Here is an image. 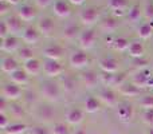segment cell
Returning a JSON list of instances; mask_svg holds the SVG:
<instances>
[{"mask_svg": "<svg viewBox=\"0 0 153 134\" xmlns=\"http://www.w3.org/2000/svg\"><path fill=\"white\" fill-rule=\"evenodd\" d=\"M24 93L23 90L20 89V86L12 83V82H8V83H4L1 87V97H4L5 99H8L10 102H16L20 98H23Z\"/></svg>", "mask_w": 153, "mask_h": 134, "instance_id": "cell-2", "label": "cell"}, {"mask_svg": "<svg viewBox=\"0 0 153 134\" xmlns=\"http://www.w3.org/2000/svg\"><path fill=\"white\" fill-rule=\"evenodd\" d=\"M5 23H7L11 35H13V36H15V35H22V34H23V31H24L23 21H22V19L19 18L18 15L8 18L7 20H5Z\"/></svg>", "mask_w": 153, "mask_h": 134, "instance_id": "cell-14", "label": "cell"}, {"mask_svg": "<svg viewBox=\"0 0 153 134\" xmlns=\"http://www.w3.org/2000/svg\"><path fill=\"white\" fill-rule=\"evenodd\" d=\"M10 125H11V122H10V119H8L7 113H0V127H1L3 132H4Z\"/></svg>", "mask_w": 153, "mask_h": 134, "instance_id": "cell-42", "label": "cell"}, {"mask_svg": "<svg viewBox=\"0 0 153 134\" xmlns=\"http://www.w3.org/2000/svg\"><path fill=\"white\" fill-rule=\"evenodd\" d=\"M54 1H55V0H35L36 5H38V7H40V8H46V7H48V5L53 4Z\"/></svg>", "mask_w": 153, "mask_h": 134, "instance_id": "cell-48", "label": "cell"}, {"mask_svg": "<svg viewBox=\"0 0 153 134\" xmlns=\"http://www.w3.org/2000/svg\"><path fill=\"white\" fill-rule=\"evenodd\" d=\"M10 10H11V4H8L7 1H3V0H0V15H1V16L7 15Z\"/></svg>", "mask_w": 153, "mask_h": 134, "instance_id": "cell-46", "label": "cell"}, {"mask_svg": "<svg viewBox=\"0 0 153 134\" xmlns=\"http://www.w3.org/2000/svg\"><path fill=\"white\" fill-rule=\"evenodd\" d=\"M98 67L102 73H110L116 74L118 71V62L114 58H102L98 61Z\"/></svg>", "mask_w": 153, "mask_h": 134, "instance_id": "cell-17", "label": "cell"}, {"mask_svg": "<svg viewBox=\"0 0 153 134\" xmlns=\"http://www.w3.org/2000/svg\"><path fill=\"white\" fill-rule=\"evenodd\" d=\"M36 28H38V31L40 32V35L48 38L55 31V24H54V20L51 18H42L38 21Z\"/></svg>", "mask_w": 153, "mask_h": 134, "instance_id": "cell-8", "label": "cell"}, {"mask_svg": "<svg viewBox=\"0 0 153 134\" xmlns=\"http://www.w3.org/2000/svg\"><path fill=\"white\" fill-rule=\"evenodd\" d=\"M43 73L48 78H55L59 76L63 73V66L61 64L59 61H50V59H45L43 61Z\"/></svg>", "mask_w": 153, "mask_h": 134, "instance_id": "cell-6", "label": "cell"}, {"mask_svg": "<svg viewBox=\"0 0 153 134\" xmlns=\"http://www.w3.org/2000/svg\"><path fill=\"white\" fill-rule=\"evenodd\" d=\"M118 93L124 97H137V95L141 94V89L137 87L136 84H133L132 82L130 83H124L121 87L118 89Z\"/></svg>", "mask_w": 153, "mask_h": 134, "instance_id": "cell-25", "label": "cell"}, {"mask_svg": "<svg viewBox=\"0 0 153 134\" xmlns=\"http://www.w3.org/2000/svg\"><path fill=\"white\" fill-rule=\"evenodd\" d=\"M143 121H144V124L152 126V125H153V110H145V111H144Z\"/></svg>", "mask_w": 153, "mask_h": 134, "instance_id": "cell-43", "label": "cell"}, {"mask_svg": "<svg viewBox=\"0 0 153 134\" xmlns=\"http://www.w3.org/2000/svg\"><path fill=\"white\" fill-rule=\"evenodd\" d=\"M129 44H130V42L126 39V38H124V36L114 38V39L111 40V46L114 47V50L120 51V53H122V51H128Z\"/></svg>", "mask_w": 153, "mask_h": 134, "instance_id": "cell-34", "label": "cell"}, {"mask_svg": "<svg viewBox=\"0 0 153 134\" xmlns=\"http://www.w3.org/2000/svg\"><path fill=\"white\" fill-rule=\"evenodd\" d=\"M146 134H153V129H149L148 132H146Z\"/></svg>", "mask_w": 153, "mask_h": 134, "instance_id": "cell-54", "label": "cell"}, {"mask_svg": "<svg viewBox=\"0 0 153 134\" xmlns=\"http://www.w3.org/2000/svg\"><path fill=\"white\" fill-rule=\"evenodd\" d=\"M8 103H11L8 99H5L4 97L0 98V113H5L7 111V105Z\"/></svg>", "mask_w": 153, "mask_h": 134, "instance_id": "cell-49", "label": "cell"}, {"mask_svg": "<svg viewBox=\"0 0 153 134\" xmlns=\"http://www.w3.org/2000/svg\"><path fill=\"white\" fill-rule=\"evenodd\" d=\"M54 115H55V110L50 105H42L36 109V117L40 121L48 122L54 118Z\"/></svg>", "mask_w": 153, "mask_h": 134, "instance_id": "cell-24", "label": "cell"}, {"mask_svg": "<svg viewBox=\"0 0 153 134\" xmlns=\"http://www.w3.org/2000/svg\"><path fill=\"white\" fill-rule=\"evenodd\" d=\"M113 78H114V74H110V73H101L100 74V81L102 82L105 86H111Z\"/></svg>", "mask_w": 153, "mask_h": 134, "instance_id": "cell-40", "label": "cell"}, {"mask_svg": "<svg viewBox=\"0 0 153 134\" xmlns=\"http://www.w3.org/2000/svg\"><path fill=\"white\" fill-rule=\"evenodd\" d=\"M40 94L45 99L50 102H56L61 99L62 95V86L58 82L54 81H46L40 84Z\"/></svg>", "mask_w": 153, "mask_h": 134, "instance_id": "cell-1", "label": "cell"}, {"mask_svg": "<svg viewBox=\"0 0 153 134\" xmlns=\"http://www.w3.org/2000/svg\"><path fill=\"white\" fill-rule=\"evenodd\" d=\"M146 64H148V61H146V59H144V58H141V59H134V66H136V67L144 68V67H146ZM144 70H145V68H144Z\"/></svg>", "mask_w": 153, "mask_h": 134, "instance_id": "cell-50", "label": "cell"}, {"mask_svg": "<svg viewBox=\"0 0 153 134\" xmlns=\"http://www.w3.org/2000/svg\"><path fill=\"white\" fill-rule=\"evenodd\" d=\"M95 42H97V32L93 28H86L82 31L78 36V43L83 50H90L94 47Z\"/></svg>", "mask_w": 153, "mask_h": 134, "instance_id": "cell-5", "label": "cell"}, {"mask_svg": "<svg viewBox=\"0 0 153 134\" xmlns=\"http://www.w3.org/2000/svg\"><path fill=\"white\" fill-rule=\"evenodd\" d=\"M53 11L58 18H67L71 15V7L67 0H55L53 3Z\"/></svg>", "mask_w": 153, "mask_h": 134, "instance_id": "cell-10", "label": "cell"}, {"mask_svg": "<svg viewBox=\"0 0 153 134\" xmlns=\"http://www.w3.org/2000/svg\"><path fill=\"white\" fill-rule=\"evenodd\" d=\"M152 76L153 75L149 70H140L136 75H133L132 83L136 84L137 87H140V89H143V87H148V82Z\"/></svg>", "mask_w": 153, "mask_h": 134, "instance_id": "cell-16", "label": "cell"}, {"mask_svg": "<svg viewBox=\"0 0 153 134\" xmlns=\"http://www.w3.org/2000/svg\"><path fill=\"white\" fill-rule=\"evenodd\" d=\"M117 117L121 122H129L133 119L134 117V109L132 105L129 103H124V105H120L117 109Z\"/></svg>", "mask_w": 153, "mask_h": 134, "instance_id": "cell-15", "label": "cell"}, {"mask_svg": "<svg viewBox=\"0 0 153 134\" xmlns=\"http://www.w3.org/2000/svg\"><path fill=\"white\" fill-rule=\"evenodd\" d=\"M91 134H94V133H91Z\"/></svg>", "mask_w": 153, "mask_h": 134, "instance_id": "cell-55", "label": "cell"}, {"mask_svg": "<svg viewBox=\"0 0 153 134\" xmlns=\"http://www.w3.org/2000/svg\"><path fill=\"white\" fill-rule=\"evenodd\" d=\"M143 13H144V8H141L138 4H133L132 7L128 10V12L125 16H126L128 21L136 23V21H138L141 18H143Z\"/></svg>", "mask_w": 153, "mask_h": 134, "instance_id": "cell-28", "label": "cell"}, {"mask_svg": "<svg viewBox=\"0 0 153 134\" xmlns=\"http://www.w3.org/2000/svg\"><path fill=\"white\" fill-rule=\"evenodd\" d=\"M144 16L146 19H152L153 20V3L148 1L145 4V7H144Z\"/></svg>", "mask_w": 153, "mask_h": 134, "instance_id": "cell-45", "label": "cell"}, {"mask_svg": "<svg viewBox=\"0 0 153 134\" xmlns=\"http://www.w3.org/2000/svg\"><path fill=\"white\" fill-rule=\"evenodd\" d=\"M23 68L28 75L35 76V75H38L40 71H43V63H40V61H38V59L35 58V59H32V61L24 63Z\"/></svg>", "mask_w": 153, "mask_h": 134, "instance_id": "cell-27", "label": "cell"}, {"mask_svg": "<svg viewBox=\"0 0 153 134\" xmlns=\"http://www.w3.org/2000/svg\"><path fill=\"white\" fill-rule=\"evenodd\" d=\"M3 1H7L8 4H11V5H16L19 1H20V0H3Z\"/></svg>", "mask_w": 153, "mask_h": 134, "instance_id": "cell-52", "label": "cell"}, {"mask_svg": "<svg viewBox=\"0 0 153 134\" xmlns=\"http://www.w3.org/2000/svg\"><path fill=\"white\" fill-rule=\"evenodd\" d=\"M140 106L144 110H153V95H144L140 99Z\"/></svg>", "mask_w": 153, "mask_h": 134, "instance_id": "cell-37", "label": "cell"}, {"mask_svg": "<svg viewBox=\"0 0 153 134\" xmlns=\"http://www.w3.org/2000/svg\"><path fill=\"white\" fill-rule=\"evenodd\" d=\"M100 27L102 31L108 32V34H111V32L117 31V28L120 27V21L117 18L114 16H109V18H105L102 21H100Z\"/></svg>", "mask_w": 153, "mask_h": 134, "instance_id": "cell-22", "label": "cell"}, {"mask_svg": "<svg viewBox=\"0 0 153 134\" xmlns=\"http://www.w3.org/2000/svg\"><path fill=\"white\" fill-rule=\"evenodd\" d=\"M100 16H101V13L98 8L89 7V8H85L83 11H81V13H79V21L83 26L90 27L100 20Z\"/></svg>", "mask_w": 153, "mask_h": 134, "instance_id": "cell-3", "label": "cell"}, {"mask_svg": "<svg viewBox=\"0 0 153 134\" xmlns=\"http://www.w3.org/2000/svg\"><path fill=\"white\" fill-rule=\"evenodd\" d=\"M20 36H22V40L27 46H31V44H36L39 42L40 32L38 31V28H34V27H26Z\"/></svg>", "mask_w": 153, "mask_h": 134, "instance_id": "cell-12", "label": "cell"}, {"mask_svg": "<svg viewBox=\"0 0 153 134\" xmlns=\"http://www.w3.org/2000/svg\"><path fill=\"white\" fill-rule=\"evenodd\" d=\"M10 30H8V26L7 23H5V20H3L1 23H0V38L1 39H5V38L10 36Z\"/></svg>", "mask_w": 153, "mask_h": 134, "instance_id": "cell-44", "label": "cell"}, {"mask_svg": "<svg viewBox=\"0 0 153 134\" xmlns=\"http://www.w3.org/2000/svg\"><path fill=\"white\" fill-rule=\"evenodd\" d=\"M67 1L70 3V4H74V5H81V4H83L86 0H67Z\"/></svg>", "mask_w": 153, "mask_h": 134, "instance_id": "cell-51", "label": "cell"}, {"mask_svg": "<svg viewBox=\"0 0 153 134\" xmlns=\"http://www.w3.org/2000/svg\"><path fill=\"white\" fill-rule=\"evenodd\" d=\"M23 98L27 101V103H28V105H32V103L36 101V94H35V93H32V91H28L27 94L23 95Z\"/></svg>", "mask_w": 153, "mask_h": 134, "instance_id": "cell-47", "label": "cell"}, {"mask_svg": "<svg viewBox=\"0 0 153 134\" xmlns=\"http://www.w3.org/2000/svg\"><path fill=\"white\" fill-rule=\"evenodd\" d=\"M137 35L141 39L146 40L153 35V20L149 23H143L140 27L137 28Z\"/></svg>", "mask_w": 153, "mask_h": 134, "instance_id": "cell-31", "label": "cell"}, {"mask_svg": "<svg viewBox=\"0 0 153 134\" xmlns=\"http://www.w3.org/2000/svg\"><path fill=\"white\" fill-rule=\"evenodd\" d=\"M69 63L75 70H83V68H86L89 66L90 58L85 51H74L69 56Z\"/></svg>", "mask_w": 153, "mask_h": 134, "instance_id": "cell-4", "label": "cell"}, {"mask_svg": "<svg viewBox=\"0 0 153 134\" xmlns=\"http://www.w3.org/2000/svg\"><path fill=\"white\" fill-rule=\"evenodd\" d=\"M28 132V126L26 124H11L7 129L4 130L5 134H23Z\"/></svg>", "mask_w": 153, "mask_h": 134, "instance_id": "cell-35", "label": "cell"}, {"mask_svg": "<svg viewBox=\"0 0 153 134\" xmlns=\"http://www.w3.org/2000/svg\"><path fill=\"white\" fill-rule=\"evenodd\" d=\"M18 58H19V61L27 63V62L35 59V53L30 46H23V47H20L18 50Z\"/></svg>", "mask_w": 153, "mask_h": 134, "instance_id": "cell-29", "label": "cell"}, {"mask_svg": "<svg viewBox=\"0 0 153 134\" xmlns=\"http://www.w3.org/2000/svg\"><path fill=\"white\" fill-rule=\"evenodd\" d=\"M10 111L13 114V115H16V117H22L24 114V110H23V107H22L19 103H16V102H11L10 103Z\"/></svg>", "mask_w": 153, "mask_h": 134, "instance_id": "cell-41", "label": "cell"}, {"mask_svg": "<svg viewBox=\"0 0 153 134\" xmlns=\"http://www.w3.org/2000/svg\"><path fill=\"white\" fill-rule=\"evenodd\" d=\"M128 54L133 59H141L145 55V47H144V44L141 42H130L129 48H128Z\"/></svg>", "mask_w": 153, "mask_h": 134, "instance_id": "cell-23", "label": "cell"}, {"mask_svg": "<svg viewBox=\"0 0 153 134\" xmlns=\"http://www.w3.org/2000/svg\"><path fill=\"white\" fill-rule=\"evenodd\" d=\"M28 76L30 75L24 71V68H19L15 73L10 74L8 78H10V82H12V83L18 84V86H24V84L28 83Z\"/></svg>", "mask_w": 153, "mask_h": 134, "instance_id": "cell-21", "label": "cell"}, {"mask_svg": "<svg viewBox=\"0 0 153 134\" xmlns=\"http://www.w3.org/2000/svg\"><path fill=\"white\" fill-rule=\"evenodd\" d=\"M20 48V44H19V39L13 35H10L5 39H1V50L4 53H15Z\"/></svg>", "mask_w": 153, "mask_h": 134, "instance_id": "cell-19", "label": "cell"}, {"mask_svg": "<svg viewBox=\"0 0 153 134\" xmlns=\"http://www.w3.org/2000/svg\"><path fill=\"white\" fill-rule=\"evenodd\" d=\"M79 27L75 26V24H69L63 28V32H62V36L66 40H73L75 39L76 36H79Z\"/></svg>", "mask_w": 153, "mask_h": 134, "instance_id": "cell-32", "label": "cell"}, {"mask_svg": "<svg viewBox=\"0 0 153 134\" xmlns=\"http://www.w3.org/2000/svg\"><path fill=\"white\" fill-rule=\"evenodd\" d=\"M83 121V110L79 107H71L66 111V122L69 125H79Z\"/></svg>", "mask_w": 153, "mask_h": 134, "instance_id": "cell-18", "label": "cell"}, {"mask_svg": "<svg viewBox=\"0 0 153 134\" xmlns=\"http://www.w3.org/2000/svg\"><path fill=\"white\" fill-rule=\"evenodd\" d=\"M101 107V101L95 97H87L85 101V111L89 114L97 113Z\"/></svg>", "mask_w": 153, "mask_h": 134, "instance_id": "cell-30", "label": "cell"}, {"mask_svg": "<svg viewBox=\"0 0 153 134\" xmlns=\"http://www.w3.org/2000/svg\"><path fill=\"white\" fill-rule=\"evenodd\" d=\"M98 99H100L103 105L109 106V107H114V106H117V103H118L117 94L110 89L101 90L100 94H98Z\"/></svg>", "mask_w": 153, "mask_h": 134, "instance_id": "cell-11", "label": "cell"}, {"mask_svg": "<svg viewBox=\"0 0 153 134\" xmlns=\"http://www.w3.org/2000/svg\"><path fill=\"white\" fill-rule=\"evenodd\" d=\"M108 7L114 12L116 16L126 15L129 10V1L128 0H108Z\"/></svg>", "mask_w": 153, "mask_h": 134, "instance_id": "cell-9", "label": "cell"}, {"mask_svg": "<svg viewBox=\"0 0 153 134\" xmlns=\"http://www.w3.org/2000/svg\"><path fill=\"white\" fill-rule=\"evenodd\" d=\"M42 55L45 59H50V61H59L62 56L65 55V48L59 44H50L42 50Z\"/></svg>", "mask_w": 153, "mask_h": 134, "instance_id": "cell-7", "label": "cell"}, {"mask_svg": "<svg viewBox=\"0 0 153 134\" xmlns=\"http://www.w3.org/2000/svg\"><path fill=\"white\" fill-rule=\"evenodd\" d=\"M16 70H19V63L16 59L11 58V56H5L1 59V71L4 74H12Z\"/></svg>", "mask_w": 153, "mask_h": 134, "instance_id": "cell-26", "label": "cell"}, {"mask_svg": "<svg viewBox=\"0 0 153 134\" xmlns=\"http://www.w3.org/2000/svg\"><path fill=\"white\" fill-rule=\"evenodd\" d=\"M74 134H87L86 132H85L83 129H76L75 132H74Z\"/></svg>", "mask_w": 153, "mask_h": 134, "instance_id": "cell-53", "label": "cell"}, {"mask_svg": "<svg viewBox=\"0 0 153 134\" xmlns=\"http://www.w3.org/2000/svg\"><path fill=\"white\" fill-rule=\"evenodd\" d=\"M28 134H51V130H48L46 126L43 125H36V126H32L28 129Z\"/></svg>", "mask_w": 153, "mask_h": 134, "instance_id": "cell-39", "label": "cell"}, {"mask_svg": "<svg viewBox=\"0 0 153 134\" xmlns=\"http://www.w3.org/2000/svg\"><path fill=\"white\" fill-rule=\"evenodd\" d=\"M79 78H81V82L87 89H94L98 83L100 75H97V73H94V71H85V73L81 74Z\"/></svg>", "mask_w": 153, "mask_h": 134, "instance_id": "cell-20", "label": "cell"}, {"mask_svg": "<svg viewBox=\"0 0 153 134\" xmlns=\"http://www.w3.org/2000/svg\"><path fill=\"white\" fill-rule=\"evenodd\" d=\"M51 134H70V129L66 124L58 122V124H54L53 129H51Z\"/></svg>", "mask_w": 153, "mask_h": 134, "instance_id": "cell-36", "label": "cell"}, {"mask_svg": "<svg viewBox=\"0 0 153 134\" xmlns=\"http://www.w3.org/2000/svg\"><path fill=\"white\" fill-rule=\"evenodd\" d=\"M61 84H62V90H63L65 93H69V94L70 93H74L75 89H76L75 79L73 78V76H70V75L63 76L62 81H61Z\"/></svg>", "mask_w": 153, "mask_h": 134, "instance_id": "cell-33", "label": "cell"}, {"mask_svg": "<svg viewBox=\"0 0 153 134\" xmlns=\"http://www.w3.org/2000/svg\"><path fill=\"white\" fill-rule=\"evenodd\" d=\"M124 83H126V78H125V74H122V73H116V74H114L111 87H117V89H120V87H121Z\"/></svg>", "mask_w": 153, "mask_h": 134, "instance_id": "cell-38", "label": "cell"}, {"mask_svg": "<svg viewBox=\"0 0 153 134\" xmlns=\"http://www.w3.org/2000/svg\"><path fill=\"white\" fill-rule=\"evenodd\" d=\"M18 16L22 19L23 21H32L36 19L38 16V11L35 7L30 4H23L20 8L18 10Z\"/></svg>", "mask_w": 153, "mask_h": 134, "instance_id": "cell-13", "label": "cell"}]
</instances>
